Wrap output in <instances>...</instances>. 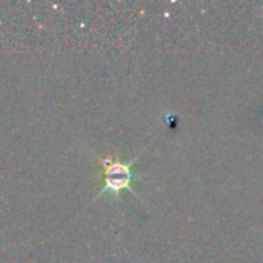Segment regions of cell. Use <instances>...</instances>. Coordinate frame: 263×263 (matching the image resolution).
<instances>
[{
    "label": "cell",
    "instance_id": "6da1fadb",
    "mask_svg": "<svg viewBox=\"0 0 263 263\" xmlns=\"http://www.w3.org/2000/svg\"><path fill=\"white\" fill-rule=\"evenodd\" d=\"M96 157H97V162L105 170V173H103V182L105 183H103V188H102V191H99L96 199L102 197L106 193H111L112 196L117 197L122 190H128L136 197H139V194L131 186V183L134 180L140 179V176L133 171V166L136 165V162L140 157V154L136 156V159H133L131 162H126V163L119 160V159H116V157H111V156H106V157L96 156Z\"/></svg>",
    "mask_w": 263,
    "mask_h": 263
}]
</instances>
